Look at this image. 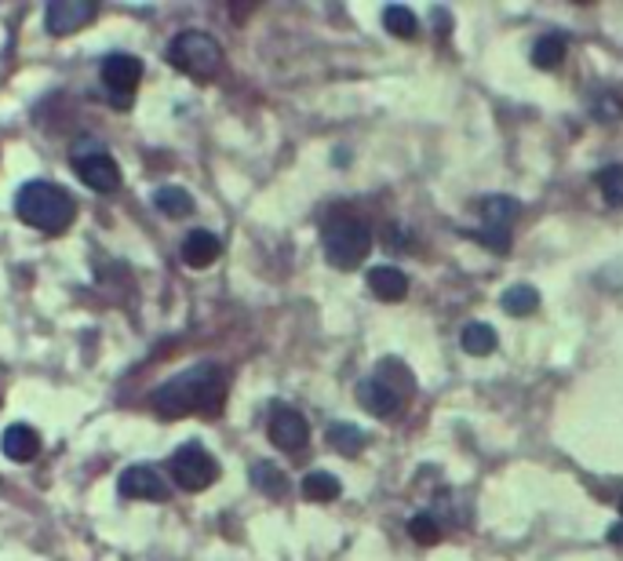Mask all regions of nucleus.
I'll list each match as a JSON object with an SVG mask.
<instances>
[{
    "label": "nucleus",
    "mask_w": 623,
    "mask_h": 561,
    "mask_svg": "<svg viewBox=\"0 0 623 561\" xmlns=\"http://www.w3.org/2000/svg\"><path fill=\"white\" fill-rule=\"evenodd\" d=\"M620 510H623V504H620Z\"/></svg>",
    "instance_id": "nucleus-28"
},
{
    "label": "nucleus",
    "mask_w": 623,
    "mask_h": 561,
    "mask_svg": "<svg viewBox=\"0 0 623 561\" xmlns=\"http://www.w3.org/2000/svg\"><path fill=\"white\" fill-rule=\"evenodd\" d=\"M460 343H463V350L471 357H488V354H496L500 336H496L493 325H485V321H471V325L463 328Z\"/></svg>",
    "instance_id": "nucleus-15"
},
{
    "label": "nucleus",
    "mask_w": 623,
    "mask_h": 561,
    "mask_svg": "<svg viewBox=\"0 0 623 561\" xmlns=\"http://www.w3.org/2000/svg\"><path fill=\"white\" fill-rule=\"evenodd\" d=\"M251 485L259 488V493H267V496H284L289 493V477L281 474V467H273V463H256L251 467Z\"/></svg>",
    "instance_id": "nucleus-21"
},
{
    "label": "nucleus",
    "mask_w": 623,
    "mask_h": 561,
    "mask_svg": "<svg viewBox=\"0 0 623 561\" xmlns=\"http://www.w3.org/2000/svg\"><path fill=\"white\" fill-rule=\"evenodd\" d=\"M15 212H19L22 223L33 226V230H41V234H63L77 219V201L69 197L63 186L37 179V183H26V186L19 190Z\"/></svg>",
    "instance_id": "nucleus-2"
},
{
    "label": "nucleus",
    "mask_w": 623,
    "mask_h": 561,
    "mask_svg": "<svg viewBox=\"0 0 623 561\" xmlns=\"http://www.w3.org/2000/svg\"><path fill=\"white\" fill-rule=\"evenodd\" d=\"M368 292L383 303H401L409 295V278L398 267H373L368 270Z\"/></svg>",
    "instance_id": "nucleus-12"
},
{
    "label": "nucleus",
    "mask_w": 623,
    "mask_h": 561,
    "mask_svg": "<svg viewBox=\"0 0 623 561\" xmlns=\"http://www.w3.org/2000/svg\"><path fill=\"white\" fill-rule=\"evenodd\" d=\"M343 493V482L329 471H310L303 477V496L314 499V504H329V499H335Z\"/></svg>",
    "instance_id": "nucleus-17"
},
{
    "label": "nucleus",
    "mask_w": 623,
    "mask_h": 561,
    "mask_svg": "<svg viewBox=\"0 0 623 561\" xmlns=\"http://www.w3.org/2000/svg\"><path fill=\"white\" fill-rule=\"evenodd\" d=\"M0 449H4L8 460L30 463L41 452V434L33 431V427H26V423H11L4 431V438H0Z\"/></svg>",
    "instance_id": "nucleus-13"
},
{
    "label": "nucleus",
    "mask_w": 623,
    "mask_h": 561,
    "mask_svg": "<svg viewBox=\"0 0 623 561\" xmlns=\"http://www.w3.org/2000/svg\"><path fill=\"white\" fill-rule=\"evenodd\" d=\"M168 63L183 69L186 77L212 80L223 69V44L212 33L201 30H183L179 37L168 44Z\"/></svg>",
    "instance_id": "nucleus-3"
},
{
    "label": "nucleus",
    "mask_w": 623,
    "mask_h": 561,
    "mask_svg": "<svg viewBox=\"0 0 623 561\" xmlns=\"http://www.w3.org/2000/svg\"><path fill=\"white\" fill-rule=\"evenodd\" d=\"M99 74H103V85L110 88V95H117V103L128 106L131 95H136V88H139V80H142V63L128 52H114V55L103 58Z\"/></svg>",
    "instance_id": "nucleus-7"
},
{
    "label": "nucleus",
    "mask_w": 623,
    "mask_h": 561,
    "mask_svg": "<svg viewBox=\"0 0 623 561\" xmlns=\"http://www.w3.org/2000/svg\"><path fill=\"white\" fill-rule=\"evenodd\" d=\"M609 540H613V543H623V521L616 525V529H613V532H609Z\"/></svg>",
    "instance_id": "nucleus-27"
},
{
    "label": "nucleus",
    "mask_w": 623,
    "mask_h": 561,
    "mask_svg": "<svg viewBox=\"0 0 623 561\" xmlns=\"http://www.w3.org/2000/svg\"><path fill=\"white\" fill-rule=\"evenodd\" d=\"M503 310L514 317H525V314H533L536 306H540V292L533 289V284H514V289L503 292Z\"/></svg>",
    "instance_id": "nucleus-22"
},
{
    "label": "nucleus",
    "mask_w": 623,
    "mask_h": 561,
    "mask_svg": "<svg viewBox=\"0 0 623 561\" xmlns=\"http://www.w3.org/2000/svg\"><path fill=\"white\" fill-rule=\"evenodd\" d=\"M561 58H566V37H561V33H544V37L533 44L536 69H558Z\"/></svg>",
    "instance_id": "nucleus-18"
},
{
    "label": "nucleus",
    "mask_w": 623,
    "mask_h": 561,
    "mask_svg": "<svg viewBox=\"0 0 623 561\" xmlns=\"http://www.w3.org/2000/svg\"><path fill=\"white\" fill-rule=\"evenodd\" d=\"M153 205H158V212H164V216L183 219L194 212V197H190V190L183 186H161L158 194H153Z\"/></svg>",
    "instance_id": "nucleus-16"
},
{
    "label": "nucleus",
    "mask_w": 623,
    "mask_h": 561,
    "mask_svg": "<svg viewBox=\"0 0 623 561\" xmlns=\"http://www.w3.org/2000/svg\"><path fill=\"white\" fill-rule=\"evenodd\" d=\"M409 532H412V540H416V543H438V540H441L438 521L430 518V515H416V518L409 521Z\"/></svg>",
    "instance_id": "nucleus-25"
},
{
    "label": "nucleus",
    "mask_w": 623,
    "mask_h": 561,
    "mask_svg": "<svg viewBox=\"0 0 623 561\" xmlns=\"http://www.w3.org/2000/svg\"><path fill=\"white\" fill-rule=\"evenodd\" d=\"M270 441L281 452H303L310 441V423L303 420V412L289 409V404H278L270 412Z\"/></svg>",
    "instance_id": "nucleus-9"
},
{
    "label": "nucleus",
    "mask_w": 623,
    "mask_h": 561,
    "mask_svg": "<svg viewBox=\"0 0 623 561\" xmlns=\"http://www.w3.org/2000/svg\"><path fill=\"white\" fill-rule=\"evenodd\" d=\"M95 11L99 8L92 0H55V4H47V33L52 37H69L84 22L95 19Z\"/></svg>",
    "instance_id": "nucleus-11"
},
{
    "label": "nucleus",
    "mask_w": 623,
    "mask_h": 561,
    "mask_svg": "<svg viewBox=\"0 0 623 561\" xmlns=\"http://www.w3.org/2000/svg\"><path fill=\"white\" fill-rule=\"evenodd\" d=\"M226 387H230L226 368L215 362H201L153 390L150 409L158 412L161 420H186V416L215 420L226 404Z\"/></svg>",
    "instance_id": "nucleus-1"
},
{
    "label": "nucleus",
    "mask_w": 623,
    "mask_h": 561,
    "mask_svg": "<svg viewBox=\"0 0 623 561\" xmlns=\"http://www.w3.org/2000/svg\"><path fill=\"white\" fill-rule=\"evenodd\" d=\"M518 201L514 197H485L482 201V216L485 226H500V230H511V223L518 219Z\"/></svg>",
    "instance_id": "nucleus-20"
},
{
    "label": "nucleus",
    "mask_w": 623,
    "mask_h": 561,
    "mask_svg": "<svg viewBox=\"0 0 623 561\" xmlns=\"http://www.w3.org/2000/svg\"><path fill=\"white\" fill-rule=\"evenodd\" d=\"M357 401H362V409L373 412L376 420H390V416L401 412L405 393L394 390L383 376H373V379H362V384H357Z\"/></svg>",
    "instance_id": "nucleus-10"
},
{
    "label": "nucleus",
    "mask_w": 623,
    "mask_h": 561,
    "mask_svg": "<svg viewBox=\"0 0 623 561\" xmlns=\"http://www.w3.org/2000/svg\"><path fill=\"white\" fill-rule=\"evenodd\" d=\"M117 493L125 499H150V504H164L172 499V485L164 482V474L150 463H139V467H128L117 477Z\"/></svg>",
    "instance_id": "nucleus-6"
},
{
    "label": "nucleus",
    "mask_w": 623,
    "mask_h": 561,
    "mask_svg": "<svg viewBox=\"0 0 623 561\" xmlns=\"http://www.w3.org/2000/svg\"><path fill=\"white\" fill-rule=\"evenodd\" d=\"M74 169L84 179V186L95 190V194H114V190L121 186V169H117V161L110 158V153H103V150L77 153Z\"/></svg>",
    "instance_id": "nucleus-8"
},
{
    "label": "nucleus",
    "mask_w": 623,
    "mask_h": 561,
    "mask_svg": "<svg viewBox=\"0 0 623 561\" xmlns=\"http://www.w3.org/2000/svg\"><path fill=\"white\" fill-rule=\"evenodd\" d=\"M223 252V245H219V237L208 234V230H190L186 234V241H183V262L186 267H194V270H205L212 267L215 259H219Z\"/></svg>",
    "instance_id": "nucleus-14"
},
{
    "label": "nucleus",
    "mask_w": 623,
    "mask_h": 561,
    "mask_svg": "<svg viewBox=\"0 0 623 561\" xmlns=\"http://www.w3.org/2000/svg\"><path fill=\"white\" fill-rule=\"evenodd\" d=\"M321 248H325V259L332 262L335 270H354L362 267V259L373 252V234L362 219L340 216L325 223L321 230Z\"/></svg>",
    "instance_id": "nucleus-4"
},
{
    "label": "nucleus",
    "mask_w": 623,
    "mask_h": 561,
    "mask_svg": "<svg viewBox=\"0 0 623 561\" xmlns=\"http://www.w3.org/2000/svg\"><path fill=\"white\" fill-rule=\"evenodd\" d=\"M383 26H387L394 37H401V41H412L416 37V30H419V22L416 15L405 4H390L387 11H383Z\"/></svg>",
    "instance_id": "nucleus-23"
},
{
    "label": "nucleus",
    "mask_w": 623,
    "mask_h": 561,
    "mask_svg": "<svg viewBox=\"0 0 623 561\" xmlns=\"http://www.w3.org/2000/svg\"><path fill=\"white\" fill-rule=\"evenodd\" d=\"M329 445L340 452V456H357L365 449V431L354 423H332L329 427Z\"/></svg>",
    "instance_id": "nucleus-19"
},
{
    "label": "nucleus",
    "mask_w": 623,
    "mask_h": 561,
    "mask_svg": "<svg viewBox=\"0 0 623 561\" xmlns=\"http://www.w3.org/2000/svg\"><path fill=\"white\" fill-rule=\"evenodd\" d=\"M598 190H602L605 205L623 208V164H605V169L598 172Z\"/></svg>",
    "instance_id": "nucleus-24"
},
{
    "label": "nucleus",
    "mask_w": 623,
    "mask_h": 561,
    "mask_svg": "<svg viewBox=\"0 0 623 561\" xmlns=\"http://www.w3.org/2000/svg\"><path fill=\"white\" fill-rule=\"evenodd\" d=\"M168 467H172V482L186 488V493H201V488H208L219 477V463H215V456L201 441H186L183 449H175Z\"/></svg>",
    "instance_id": "nucleus-5"
},
{
    "label": "nucleus",
    "mask_w": 623,
    "mask_h": 561,
    "mask_svg": "<svg viewBox=\"0 0 623 561\" xmlns=\"http://www.w3.org/2000/svg\"><path fill=\"white\" fill-rule=\"evenodd\" d=\"M471 237L482 241L485 248H493V252H507L511 248V230H500V226H482V230H474Z\"/></svg>",
    "instance_id": "nucleus-26"
}]
</instances>
